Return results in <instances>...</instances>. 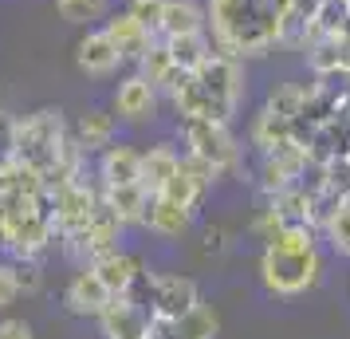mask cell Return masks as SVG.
<instances>
[{
  "label": "cell",
  "instance_id": "1",
  "mask_svg": "<svg viewBox=\"0 0 350 339\" xmlns=\"http://www.w3.org/2000/svg\"><path fill=\"white\" fill-rule=\"evenodd\" d=\"M205 16L217 55L252 60L284 44L291 0H208Z\"/></svg>",
  "mask_w": 350,
  "mask_h": 339
},
{
  "label": "cell",
  "instance_id": "2",
  "mask_svg": "<svg viewBox=\"0 0 350 339\" xmlns=\"http://www.w3.org/2000/svg\"><path fill=\"white\" fill-rule=\"evenodd\" d=\"M260 280L271 296H303L323 280V253L315 249H275L264 244L260 253Z\"/></svg>",
  "mask_w": 350,
  "mask_h": 339
},
{
  "label": "cell",
  "instance_id": "3",
  "mask_svg": "<svg viewBox=\"0 0 350 339\" xmlns=\"http://www.w3.org/2000/svg\"><path fill=\"white\" fill-rule=\"evenodd\" d=\"M67 123H64V111L55 107H44V111H32L28 118H16V154L12 158L28 162L32 170H40L48 178L55 170V158L67 142Z\"/></svg>",
  "mask_w": 350,
  "mask_h": 339
},
{
  "label": "cell",
  "instance_id": "4",
  "mask_svg": "<svg viewBox=\"0 0 350 339\" xmlns=\"http://www.w3.org/2000/svg\"><path fill=\"white\" fill-rule=\"evenodd\" d=\"M126 296H134L142 307H150L154 323H177L185 312H193L201 304L197 280L177 276V273H142Z\"/></svg>",
  "mask_w": 350,
  "mask_h": 339
},
{
  "label": "cell",
  "instance_id": "5",
  "mask_svg": "<svg viewBox=\"0 0 350 339\" xmlns=\"http://www.w3.org/2000/svg\"><path fill=\"white\" fill-rule=\"evenodd\" d=\"M197 79L205 87L208 103L217 111V123H232V114L240 111V99L248 91L244 79V60H228V55H208L205 64L197 67Z\"/></svg>",
  "mask_w": 350,
  "mask_h": 339
},
{
  "label": "cell",
  "instance_id": "6",
  "mask_svg": "<svg viewBox=\"0 0 350 339\" xmlns=\"http://www.w3.org/2000/svg\"><path fill=\"white\" fill-rule=\"evenodd\" d=\"M181 134L189 154L205 158L217 174H237L240 170V146L232 138L228 123H213V118H181Z\"/></svg>",
  "mask_w": 350,
  "mask_h": 339
},
{
  "label": "cell",
  "instance_id": "7",
  "mask_svg": "<svg viewBox=\"0 0 350 339\" xmlns=\"http://www.w3.org/2000/svg\"><path fill=\"white\" fill-rule=\"evenodd\" d=\"M122 221H118V213L107 205V197H98L95 210H91V221H87V229H83L79 237H71L67 241V249L71 253H79V257L95 260L103 257V253H111V249H118V237H122Z\"/></svg>",
  "mask_w": 350,
  "mask_h": 339
},
{
  "label": "cell",
  "instance_id": "8",
  "mask_svg": "<svg viewBox=\"0 0 350 339\" xmlns=\"http://www.w3.org/2000/svg\"><path fill=\"white\" fill-rule=\"evenodd\" d=\"M98 327L107 339H150L154 336V316L134 296H111V304L98 316Z\"/></svg>",
  "mask_w": 350,
  "mask_h": 339
},
{
  "label": "cell",
  "instance_id": "9",
  "mask_svg": "<svg viewBox=\"0 0 350 339\" xmlns=\"http://www.w3.org/2000/svg\"><path fill=\"white\" fill-rule=\"evenodd\" d=\"M114 114L122 123H150L158 114V87L146 79V75H126V79L114 87Z\"/></svg>",
  "mask_w": 350,
  "mask_h": 339
},
{
  "label": "cell",
  "instance_id": "10",
  "mask_svg": "<svg viewBox=\"0 0 350 339\" xmlns=\"http://www.w3.org/2000/svg\"><path fill=\"white\" fill-rule=\"evenodd\" d=\"M75 64H79L83 75L107 79V75H114L118 64H126V60H122V51L114 48V40L107 36V28H91V32L75 44Z\"/></svg>",
  "mask_w": 350,
  "mask_h": 339
},
{
  "label": "cell",
  "instance_id": "11",
  "mask_svg": "<svg viewBox=\"0 0 350 339\" xmlns=\"http://www.w3.org/2000/svg\"><path fill=\"white\" fill-rule=\"evenodd\" d=\"M111 296L114 292L103 284V276L91 268V264H83L79 273L67 280V288H64V304L67 312H75V316H103V307L111 304Z\"/></svg>",
  "mask_w": 350,
  "mask_h": 339
},
{
  "label": "cell",
  "instance_id": "12",
  "mask_svg": "<svg viewBox=\"0 0 350 339\" xmlns=\"http://www.w3.org/2000/svg\"><path fill=\"white\" fill-rule=\"evenodd\" d=\"M98 181L111 186H134L142 181V150L130 142H111L98 154Z\"/></svg>",
  "mask_w": 350,
  "mask_h": 339
},
{
  "label": "cell",
  "instance_id": "13",
  "mask_svg": "<svg viewBox=\"0 0 350 339\" xmlns=\"http://www.w3.org/2000/svg\"><path fill=\"white\" fill-rule=\"evenodd\" d=\"M91 268H95L98 276H103V284L114 292V296H126L130 288H134V280L146 273V264L134 253H126V249H111V253H103V257L87 260Z\"/></svg>",
  "mask_w": 350,
  "mask_h": 339
},
{
  "label": "cell",
  "instance_id": "14",
  "mask_svg": "<svg viewBox=\"0 0 350 339\" xmlns=\"http://www.w3.org/2000/svg\"><path fill=\"white\" fill-rule=\"evenodd\" d=\"M103 28H107V36L114 40V48L122 51V60H126V64H138V60L146 55V48L158 40L146 24H138V20L130 16V12H114Z\"/></svg>",
  "mask_w": 350,
  "mask_h": 339
},
{
  "label": "cell",
  "instance_id": "15",
  "mask_svg": "<svg viewBox=\"0 0 350 339\" xmlns=\"http://www.w3.org/2000/svg\"><path fill=\"white\" fill-rule=\"evenodd\" d=\"M170 103H174V111L181 118H213L217 123V111H213L197 71H177V79L170 83Z\"/></svg>",
  "mask_w": 350,
  "mask_h": 339
},
{
  "label": "cell",
  "instance_id": "16",
  "mask_svg": "<svg viewBox=\"0 0 350 339\" xmlns=\"http://www.w3.org/2000/svg\"><path fill=\"white\" fill-rule=\"evenodd\" d=\"M154 237H161V241H174V237H181L185 229L193 225V210H185V205H177V201H170V197H154L150 201V210H146V221H142Z\"/></svg>",
  "mask_w": 350,
  "mask_h": 339
},
{
  "label": "cell",
  "instance_id": "17",
  "mask_svg": "<svg viewBox=\"0 0 350 339\" xmlns=\"http://www.w3.org/2000/svg\"><path fill=\"white\" fill-rule=\"evenodd\" d=\"M71 134H75V142H79L87 154H103V150L114 142V134H118V118H114L111 111L91 107V111L79 114V123H75Z\"/></svg>",
  "mask_w": 350,
  "mask_h": 339
},
{
  "label": "cell",
  "instance_id": "18",
  "mask_svg": "<svg viewBox=\"0 0 350 339\" xmlns=\"http://www.w3.org/2000/svg\"><path fill=\"white\" fill-rule=\"evenodd\" d=\"M161 339H217L221 331V316L217 307L208 304H197L193 312H185L177 323H158Z\"/></svg>",
  "mask_w": 350,
  "mask_h": 339
},
{
  "label": "cell",
  "instance_id": "19",
  "mask_svg": "<svg viewBox=\"0 0 350 339\" xmlns=\"http://www.w3.org/2000/svg\"><path fill=\"white\" fill-rule=\"evenodd\" d=\"M103 197H107V205L118 213V221L122 225H142L146 221V210H150V201L154 194L146 190L142 181H134V186H103Z\"/></svg>",
  "mask_w": 350,
  "mask_h": 339
},
{
  "label": "cell",
  "instance_id": "20",
  "mask_svg": "<svg viewBox=\"0 0 350 339\" xmlns=\"http://www.w3.org/2000/svg\"><path fill=\"white\" fill-rule=\"evenodd\" d=\"M177 166H181V154L170 142H158L150 150H142V186L158 197L165 190V181L177 174Z\"/></svg>",
  "mask_w": 350,
  "mask_h": 339
},
{
  "label": "cell",
  "instance_id": "21",
  "mask_svg": "<svg viewBox=\"0 0 350 339\" xmlns=\"http://www.w3.org/2000/svg\"><path fill=\"white\" fill-rule=\"evenodd\" d=\"M208 32V16L197 0H170L165 4V20H161V36H193Z\"/></svg>",
  "mask_w": 350,
  "mask_h": 339
},
{
  "label": "cell",
  "instance_id": "22",
  "mask_svg": "<svg viewBox=\"0 0 350 339\" xmlns=\"http://www.w3.org/2000/svg\"><path fill=\"white\" fill-rule=\"evenodd\" d=\"M287 142H295V123L291 118H280L271 111H260L252 118V146L260 154H271V150H280Z\"/></svg>",
  "mask_w": 350,
  "mask_h": 339
},
{
  "label": "cell",
  "instance_id": "23",
  "mask_svg": "<svg viewBox=\"0 0 350 339\" xmlns=\"http://www.w3.org/2000/svg\"><path fill=\"white\" fill-rule=\"evenodd\" d=\"M315 99V87H307V83H275L268 91V103H264V111L280 114V118H299L307 111V103Z\"/></svg>",
  "mask_w": 350,
  "mask_h": 339
},
{
  "label": "cell",
  "instance_id": "24",
  "mask_svg": "<svg viewBox=\"0 0 350 339\" xmlns=\"http://www.w3.org/2000/svg\"><path fill=\"white\" fill-rule=\"evenodd\" d=\"M177 71H181V67L174 64V51H170V44H165L161 36L146 48L142 60H138V75H146L154 87H165V91H170V83L177 79Z\"/></svg>",
  "mask_w": 350,
  "mask_h": 339
},
{
  "label": "cell",
  "instance_id": "25",
  "mask_svg": "<svg viewBox=\"0 0 350 339\" xmlns=\"http://www.w3.org/2000/svg\"><path fill=\"white\" fill-rule=\"evenodd\" d=\"M161 40H165V36H161ZM165 44H170V51H174V64L181 67V71H197V67H201L208 55H213V40H208V32L170 36Z\"/></svg>",
  "mask_w": 350,
  "mask_h": 339
},
{
  "label": "cell",
  "instance_id": "26",
  "mask_svg": "<svg viewBox=\"0 0 350 339\" xmlns=\"http://www.w3.org/2000/svg\"><path fill=\"white\" fill-rule=\"evenodd\" d=\"M55 12L67 24H95L111 12V0H55Z\"/></svg>",
  "mask_w": 350,
  "mask_h": 339
},
{
  "label": "cell",
  "instance_id": "27",
  "mask_svg": "<svg viewBox=\"0 0 350 339\" xmlns=\"http://www.w3.org/2000/svg\"><path fill=\"white\" fill-rule=\"evenodd\" d=\"M323 233H327V241H331V249L338 257H350V197L331 213V221L323 225Z\"/></svg>",
  "mask_w": 350,
  "mask_h": 339
},
{
  "label": "cell",
  "instance_id": "28",
  "mask_svg": "<svg viewBox=\"0 0 350 339\" xmlns=\"http://www.w3.org/2000/svg\"><path fill=\"white\" fill-rule=\"evenodd\" d=\"M165 4H170V0H130V4H126V12H130L134 20H138V24H146V28H150L154 36H161Z\"/></svg>",
  "mask_w": 350,
  "mask_h": 339
},
{
  "label": "cell",
  "instance_id": "29",
  "mask_svg": "<svg viewBox=\"0 0 350 339\" xmlns=\"http://www.w3.org/2000/svg\"><path fill=\"white\" fill-rule=\"evenodd\" d=\"M284 225H287V217H284V213H280V210H275V205L268 201L264 210L256 213V221H252V233H256V237H260L264 244H268V241H271V237H275V233H280Z\"/></svg>",
  "mask_w": 350,
  "mask_h": 339
},
{
  "label": "cell",
  "instance_id": "30",
  "mask_svg": "<svg viewBox=\"0 0 350 339\" xmlns=\"http://www.w3.org/2000/svg\"><path fill=\"white\" fill-rule=\"evenodd\" d=\"M20 296V280H16V268L8 264V260H0V312L4 307H12Z\"/></svg>",
  "mask_w": 350,
  "mask_h": 339
},
{
  "label": "cell",
  "instance_id": "31",
  "mask_svg": "<svg viewBox=\"0 0 350 339\" xmlns=\"http://www.w3.org/2000/svg\"><path fill=\"white\" fill-rule=\"evenodd\" d=\"M12 268H16L20 292H36L40 288V257H20V260H12Z\"/></svg>",
  "mask_w": 350,
  "mask_h": 339
},
{
  "label": "cell",
  "instance_id": "32",
  "mask_svg": "<svg viewBox=\"0 0 350 339\" xmlns=\"http://www.w3.org/2000/svg\"><path fill=\"white\" fill-rule=\"evenodd\" d=\"M16 154V114L0 111V162H8Z\"/></svg>",
  "mask_w": 350,
  "mask_h": 339
},
{
  "label": "cell",
  "instance_id": "33",
  "mask_svg": "<svg viewBox=\"0 0 350 339\" xmlns=\"http://www.w3.org/2000/svg\"><path fill=\"white\" fill-rule=\"evenodd\" d=\"M0 339H32L28 320H0Z\"/></svg>",
  "mask_w": 350,
  "mask_h": 339
},
{
  "label": "cell",
  "instance_id": "34",
  "mask_svg": "<svg viewBox=\"0 0 350 339\" xmlns=\"http://www.w3.org/2000/svg\"><path fill=\"white\" fill-rule=\"evenodd\" d=\"M228 244V233L224 229H205V253H221Z\"/></svg>",
  "mask_w": 350,
  "mask_h": 339
},
{
  "label": "cell",
  "instance_id": "35",
  "mask_svg": "<svg viewBox=\"0 0 350 339\" xmlns=\"http://www.w3.org/2000/svg\"><path fill=\"white\" fill-rule=\"evenodd\" d=\"M338 36H347V40H350V16H347V24H342V32H338Z\"/></svg>",
  "mask_w": 350,
  "mask_h": 339
},
{
  "label": "cell",
  "instance_id": "36",
  "mask_svg": "<svg viewBox=\"0 0 350 339\" xmlns=\"http://www.w3.org/2000/svg\"><path fill=\"white\" fill-rule=\"evenodd\" d=\"M150 339H161V331H158V323H154V336H150Z\"/></svg>",
  "mask_w": 350,
  "mask_h": 339
}]
</instances>
